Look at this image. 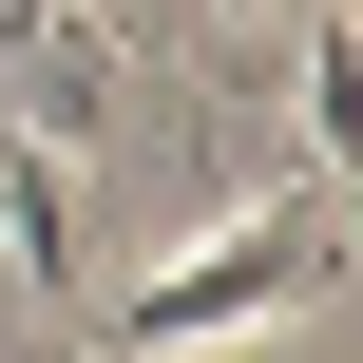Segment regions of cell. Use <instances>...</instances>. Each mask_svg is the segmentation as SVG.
Instances as JSON below:
<instances>
[{
    "label": "cell",
    "instance_id": "1",
    "mask_svg": "<svg viewBox=\"0 0 363 363\" xmlns=\"http://www.w3.org/2000/svg\"><path fill=\"white\" fill-rule=\"evenodd\" d=\"M345 268H363V191L306 172V191H249L230 230H191L153 287H115L96 345H115V363H191V345H249V325H306Z\"/></svg>",
    "mask_w": 363,
    "mask_h": 363
},
{
    "label": "cell",
    "instance_id": "2",
    "mask_svg": "<svg viewBox=\"0 0 363 363\" xmlns=\"http://www.w3.org/2000/svg\"><path fill=\"white\" fill-rule=\"evenodd\" d=\"M306 19V153L325 191H363V0H287Z\"/></svg>",
    "mask_w": 363,
    "mask_h": 363
},
{
    "label": "cell",
    "instance_id": "3",
    "mask_svg": "<svg viewBox=\"0 0 363 363\" xmlns=\"http://www.w3.org/2000/svg\"><path fill=\"white\" fill-rule=\"evenodd\" d=\"M230 19H287V0H230Z\"/></svg>",
    "mask_w": 363,
    "mask_h": 363
}]
</instances>
